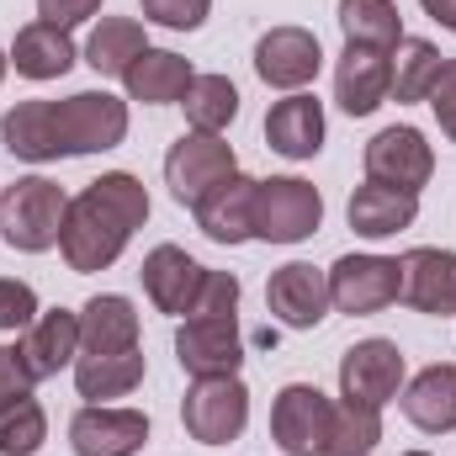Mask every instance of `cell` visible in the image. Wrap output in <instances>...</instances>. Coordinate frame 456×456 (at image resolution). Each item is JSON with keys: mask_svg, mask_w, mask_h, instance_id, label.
I'll return each mask as SVG.
<instances>
[{"mask_svg": "<svg viewBox=\"0 0 456 456\" xmlns=\"http://www.w3.org/2000/svg\"><path fill=\"white\" fill-rule=\"evenodd\" d=\"M143 382V350H117V355H75V387L80 398H127Z\"/></svg>", "mask_w": 456, "mask_h": 456, "instance_id": "26", "label": "cell"}, {"mask_svg": "<svg viewBox=\"0 0 456 456\" xmlns=\"http://www.w3.org/2000/svg\"><path fill=\"white\" fill-rule=\"evenodd\" d=\"M345 218H350V228H355L361 239H387V233L414 228V218H419V197H414V191H398V186L366 181V186L350 191Z\"/></svg>", "mask_w": 456, "mask_h": 456, "instance_id": "21", "label": "cell"}, {"mask_svg": "<svg viewBox=\"0 0 456 456\" xmlns=\"http://www.w3.org/2000/svg\"><path fill=\"white\" fill-rule=\"evenodd\" d=\"M75 43H69V32H59V27H48V21H32V27H21L16 32V43H11V64H16V75H27V80H64L69 69H75Z\"/></svg>", "mask_w": 456, "mask_h": 456, "instance_id": "25", "label": "cell"}, {"mask_svg": "<svg viewBox=\"0 0 456 456\" xmlns=\"http://www.w3.org/2000/svg\"><path fill=\"white\" fill-rule=\"evenodd\" d=\"M197 228L213 244H244V239H255V181L249 175H228L224 186L197 208Z\"/></svg>", "mask_w": 456, "mask_h": 456, "instance_id": "23", "label": "cell"}, {"mask_svg": "<svg viewBox=\"0 0 456 456\" xmlns=\"http://www.w3.org/2000/svg\"><path fill=\"white\" fill-rule=\"evenodd\" d=\"M403 456H430V452H403Z\"/></svg>", "mask_w": 456, "mask_h": 456, "instance_id": "41", "label": "cell"}, {"mask_svg": "<svg viewBox=\"0 0 456 456\" xmlns=\"http://www.w3.org/2000/svg\"><path fill=\"white\" fill-rule=\"evenodd\" d=\"M441 48L430 37H403L393 48V102H430L441 80Z\"/></svg>", "mask_w": 456, "mask_h": 456, "instance_id": "28", "label": "cell"}, {"mask_svg": "<svg viewBox=\"0 0 456 456\" xmlns=\"http://www.w3.org/2000/svg\"><path fill=\"white\" fill-rule=\"evenodd\" d=\"M16 355H21V366H27L32 382L59 377V371L75 366V355H80V314H69V308H48V314H37L32 330H27L21 345H16Z\"/></svg>", "mask_w": 456, "mask_h": 456, "instance_id": "18", "label": "cell"}, {"mask_svg": "<svg viewBox=\"0 0 456 456\" xmlns=\"http://www.w3.org/2000/svg\"><path fill=\"white\" fill-rule=\"evenodd\" d=\"M430 107H436L441 133L456 143V59H446V64H441V80H436V91H430Z\"/></svg>", "mask_w": 456, "mask_h": 456, "instance_id": "38", "label": "cell"}, {"mask_svg": "<svg viewBox=\"0 0 456 456\" xmlns=\"http://www.w3.org/2000/svg\"><path fill=\"white\" fill-rule=\"evenodd\" d=\"M430 175H436V149L425 143L419 127H382L366 143V181L419 197V186H430Z\"/></svg>", "mask_w": 456, "mask_h": 456, "instance_id": "9", "label": "cell"}, {"mask_svg": "<svg viewBox=\"0 0 456 456\" xmlns=\"http://www.w3.org/2000/svg\"><path fill=\"white\" fill-rule=\"evenodd\" d=\"M186 436L202 446H233L249 425V387L239 377H197L181 403Z\"/></svg>", "mask_w": 456, "mask_h": 456, "instance_id": "6", "label": "cell"}, {"mask_svg": "<svg viewBox=\"0 0 456 456\" xmlns=\"http://www.w3.org/2000/svg\"><path fill=\"white\" fill-rule=\"evenodd\" d=\"M37 319V292L16 276H0V330H32Z\"/></svg>", "mask_w": 456, "mask_h": 456, "instance_id": "35", "label": "cell"}, {"mask_svg": "<svg viewBox=\"0 0 456 456\" xmlns=\"http://www.w3.org/2000/svg\"><path fill=\"white\" fill-rule=\"evenodd\" d=\"M149 48V37H143V21H133V16H102L96 21V32H91V43H86V64L96 69V75H127V64L138 59Z\"/></svg>", "mask_w": 456, "mask_h": 456, "instance_id": "27", "label": "cell"}, {"mask_svg": "<svg viewBox=\"0 0 456 456\" xmlns=\"http://www.w3.org/2000/svg\"><path fill=\"white\" fill-rule=\"evenodd\" d=\"M319 64H324V48H319V37L308 27H271L255 43V75L271 91H303V86H314Z\"/></svg>", "mask_w": 456, "mask_h": 456, "instance_id": "12", "label": "cell"}, {"mask_svg": "<svg viewBox=\"0 0 456 456\" xmlns=\"http://www.w3.org/2000/svg\"><path fill=\"white\" fill-rule=\"evenodd\" d=\"M149 441V414L143 409H112V403H86L69 419V446L75 456H133Z\"/></svg>", "mask_w": 456, "mask_h": 456, "instance_id": "15", "label": "cell"}, {"mask_svg": "<svg viewBox=\"0 0 456 456\" xmlns=\"http://www.w3.org/2000/svg\"><path fill=\"white\" fill-rule=\"evenodd\" d=\"M324 224V197L303 175L255 181V239L265 244H303Z\"/></svg>", "mask_w": 456, "mask_h": 456, "instance_id": "5", "label": "cell"}, {"mask_svg": "<svg viewBox=\"0 0 456 456\" xmlns=\"http://www.w3.org/2000/svg\"><path fill=\"white\" fill-rule=\"evenodd\" d=\"M425 5V16H436L446 32H456V0H419Z\"/></svg>", "mask_w": 456, "mask_h": 456, "instance_id": "39", "label": "cell"}, {"mask_svg": "<svg viewBox=\"0 0 456 456\" xmlns=\"http://www.w3.org/2000/svg\"><path fill=\"white\" fill-rule=\"evenodd\" d=\"M122 138H127V102L107 91H75L64 102H16L0 117V143L27 165L107 154Z\"/></svg>", "mask_w": 456, "mask_h": 456, "instance_id": "1", "label": "cell"}, {"mask_svg": "<svg viewBox=\"0 0 456 456\" xmlns=\"http://www.w3.org/2000/svg\"><path fill=\"white\" fill-rule=\"evenodd\" d=\"M213 0H143V21H159L170 32H197L208 21Z\"/></svg>", "mask_w": 456, "mask_h": 456, "instance_id": "33", "label": "cell"}, {"mask_svg": "<svg viewBox=\"0 0 456 456\" xmlns=\"http://www.w3.org/2000/svg\"><path fill=\"white\" fill-rule=\"evenodd\" d=\"M228 175H239V159H233V143H224L218 133H181L165 154V186L181 208H202Z\"/></svg>", "mask_w": 456, "mask_h": 456, "instance_id": "4", "label": "cell"}, {"mask_svg": "<svg viewBox=\"0 0 456 456\" xmlns=\"http://www.w3.org/2000/svg\"><path fill=\"white\" fill-rule=\"evenodd\" d=\"M330 271L308 265V260H292L281 271H271L265 281V308L281 330H319L324 314H330Z\"/></svg>", "mask_w": 456, "mask_h": 456, "instance_id": "10", "label": "cell"}, {"mask_svg": "<svg viewBox=\"0 0 456 456\" xmlns=\"http://www.w3.org/2000/svg\"><path fill=\"white\" fill-rule=\"evenodd\" d=\"M191 80H197V69L181 53H170V48H143L127 64V75H122L127 102H143V107H175V102H186Z\"/></svg>", "mask_w": 456, "mask_h": 456, "instance_id": "19", "label": "cell"}, {"mask_svg": "<svg viewBox=\"0 0 456 456\" xmlns=\"http://www.w3.org/2000/svg\"><path fill=\"white\" fill-rule=\"evenodd\" d=\"M32 377H27V366H21V355H16V345H0V409H11V403H21V398H32Z\"/></svg>", "mask_w": 456, "mask_h": 456, "instance_id": "36", "label": "cell"}, {"mask_svg": "<svg viewBox=\"0 0 456 456\" xmlns=\"http://www.w3.org/2000/svg\"><path fill=\"white\" fill-rule=\"evenodd\" d=\"M340 27L345 43H361V48H398L403 43V16L393 0H340Z\"/></svg>", "mask_w": 456, "mask_h": 456, "instance_id": "29", "label": "cell"}, {"mask_svg": "<svg viewBox=\"0 0 456 456\" xmlns=\"http://www.w3.org/2000/svg\"><path fill=\"white\" fill-rule=\"evenodd\" d=\"M48 441V414L37 398H21L11 409H0V456H32Z\"/></svg>", "mask_w": 456, "mask_h": 456, "instance_id": "32", "label": "cell"}, {"mask_svg": "<svg viewBox=\"0 0 456 456\" xmlns=\"http://www.w3.org/2000/svg\"><path fill=\"white\" fill-rule=\"evenodd\" d=\"M335 403L314 382H287L271 403V436L287 456H330Z\"/></svg>", "mask_w": 456, "mask_h": 456, "instance_id": "7", "label": "cell"}, {"mask_svg": "<svg viewBox=\"0 0 456 456\" xmlns=\"http://www.w3.org/2000/svg\"><path fill=\"white\" fill-rule=\"evenodd\" d=\"M330 297L340 314H382L398 303V260L387 255H340L330 265Z\"/></svg>", "mask_w": 456, "mask_h": 456, "instance_id": "11", "label": "cell"}, {"mask_svg": "<svg viewBox=\"0 0 456 456\" xmlns=\"http://www.w3.org/2000/svg\"><path fill=\"white\" fill-rule=\"evenodd\" d=\"M96 11H102V0H37V21H48V27H59V32L91 21Z\"/></svg>", "mask_w": 456, "mask_h": 456, "instance_id": "37", "label": "cell"}, {"mask_svg": "<svg viewBox=\"0 0 456 456\" xmlns=\"http://www.w3.org/2000/svg\"><path fill=\"white\" fill-rule=\"evenodd\" d=\"M265 143L281 159H314L324 149V107H319V96L292 91L287 102H276L265 112Z\"/></svg>", "mask_w": 456, "mask_h": 456, "instance_id": "20", "label": "cell"}, {"mask_svg": "<svg viewBox=\"0 0 456 456\" xmlns=\"http://www.w3.org/2000/svg\"><path fill=\"white\" fill-rule=\"evenodd\" d=\"M403 350L393 340H361L345 350L340 361V398L350 403H361V409H377L382 414V403H393L398 398V387H403Z\"/></svg>", "mask_w": 456, "mask_h": 456, "instance_id": "8", "label": "cell"}, {"mask_svg": "<svg viewBox=\"0 0 456 456\" xmlns=\"http://www.w3.org/2000/svg\"><path fill=\"white\" fill-rule=\"evenodd\" d=\"M175 361L181 371L191 377H239V361H244V335H239V319H186L175 330Z\"/></svg>", "mask_w": 456, "mask_h": 456, "instance_id": "13", "label": "cell"}, {"mask_svg": "<svg viewBox=\"0 0 456 456\" xmlns=\"http://www.w3.org/2000/svg\"><path fill=\"white\" fill-rule=\"evenodd\" d=\"M228 314H239V276H228V271H208L202 297H197V308H191L186 319H228Z\"/></svg>", "mask_w": 456, "mask_h": 456, "instance_id": "34", "label": "cell"}, {"mask_svg": "<svg viewBox=\"0 0 456 456\" xmlns=\"http://www.w3.org/2000/svg\"><path fill=\"white\" fill-rule=\"evenodd\" d=\"M181 107H186L191 133H224L228 122L239 117V91H233L228 75H197Z\"/></svg>", "mask_w": 456, "mask_h": 456, "instance_id": "30", "label": "cell"}, {"mask_svg": "<svg viewBox=\"0 0 456 456\" xmlns=\"http://www.w3.org/2000/svg\"><path fill=\"white\" fill-rule=\"evenodd\" d=\"M403 414H409V425L425 430V436H452L456 430V366L452 361L425 366V371L403 387Z\"/></svg>", "mask_w": 456, "mask_h": 456, "instance_id": "22", "label": "cell"}, {"mask_svg": "<svg viewBox=\"0 0 456 456\" xmlns=\"http://www.w3.org/2000/svg\"><path fill=\"white\" fill-rule=\"evenodd\" d=\"M398 303L414 314L456 319V249H409L398 260Z\"/></svg>", "mask_w": 456, "mask_h": 456, "instance_id": "14", "label": "cell"}, {"mask_svg": "<svg viewBox=\"0 0 456 456\" xmlns=\"http://www.w3.org/2000/svg\"><path fill=\"white\" fill-rule=\"evenodd\" d=\"M5 69H11V53H0V80H5Z\"/></svg>", "mask_w": 456, "mask_h": 456, "instance_id": "40", "label": "cell"}, {"mask_svg": "<svg viewBox=\"0 0 456 456\" xmlns=\"http://www.w3.org/2000/svg\"><path fill=\"white\" fill-rule=\"evenodd\" d=\"M143 292H149V303L159 308V314H175V319H186L191 308H197V297H202V281H208V265H197L181 244H154L149 255H143Z\"/></svg>", "mask_w": 456, "mask_h": 456, "instance_id": "16", "label": "cell"}, {"mask_svg": "<svg viewBox=\"0 0 456 456\" xmlns=\"http://www.w3.org/2000/svg\"><path fill=\"white\" fill-rule=\"evenodd\" d=\"M143 218H149V191L138 175L112 170V175L91 181L80 197H69V213L59 228V249H64L69 271L96 276V271L117 265V255L127 249L133 228H143Z\"/></svg>", "mask_w": 456, "mask_h": 456, "instance_id": "2", "label": "cell"}, {"mask_svg": "<svg viewBox=\"0 0 456 456\" xmlns=\"http://www.w3.org/2000/svg\"><path fill=\"white\" fill-rule=\"evenodd\" d=\"M69 213V197L48 175H21L0 191V239L21 255H43L59 244V228Z\"/></svg>", "mask_w": 456, "mask_h": 456, "instance_id": "3", "label": "cell"}, {"mask_svg": "<svg viewBox=\"0 0 456 456\" xmlns=\"http://www.w3.org/2000/svg\"><path fill=\"white\" fill-rule=\"evenodd\" d=\"M387 96H393V48L345 43L340 64H335V102L350 117H371Z\"/></svg>", "mask_w": 456, "mask_h": 456, "instance_id": "17", "label": "cell"}, {"mask_svg": "<svg viewBox=\"0 0 456 456\" xmlns=\"http://www.w3.org/2000/svg\"><path fill=\"white\" fill-rule=\"evenodd\" d=\"M117 350H138V308L107 292L80 308V355H117Z\"/></svg>", "mask_w": 456, "mask_h": 456, "instance_id": "24", "label": "cell"}, {"mask_svg": "<svg viewBox=\"0 0 456 456\" xmlns=\"http://www.w3.org/2000/svg\"><path fill=\"white\" fill-rule=\"evenodd\" d=\"M377 441H382V414L340 398L335 403V425H330V456H366L377 452Z\"/></svg>", "mask_w": 456, "mask_h": 456, "instance_id": "31", "label": "cell"}]
</instances>
